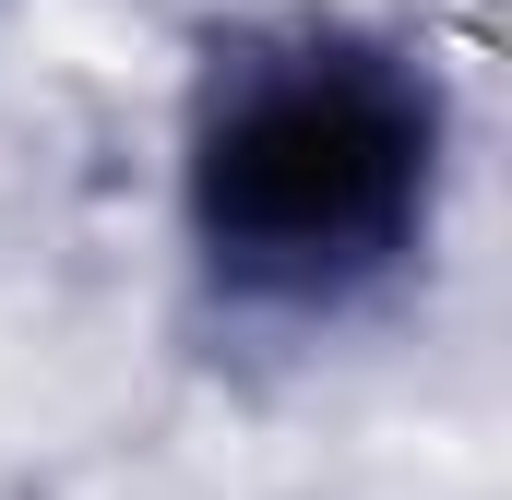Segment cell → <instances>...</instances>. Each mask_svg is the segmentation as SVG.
<instances>
[{
  "mask_svg": "<svg viewBox=\"0 0 512 500\" xmlns=\"http://www.w3.org/2000/svg\"><path fill=\"white\" fill-rule=\"evenodd\" d=\"M453 96L358 12H251L203 36L179 120V227L227 310L334 322L441 227Z\"/></svg>",
  "mask_w": 512,
  "mask_h": 500,
  "instance_id": "1",
  "label": "cell"
}]
</instances>
